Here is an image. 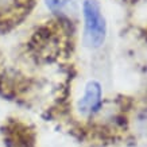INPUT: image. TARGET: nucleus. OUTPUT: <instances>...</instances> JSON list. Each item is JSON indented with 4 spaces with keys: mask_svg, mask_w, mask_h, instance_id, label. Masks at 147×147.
Returning <instances> with one entry per match:
<instances>
[{
    "mask_svg": "<svg viewBox=\"0 0 147 147\" xmlns=\"http://www.w3.org/2000/svg\"><path fill=\"white\" fill-rule=\"evenodd\" d=\"M82 13L85 20L84 43L90 49H97L104 43L107 35V24L101 8L96 0H85Z\"/></svg>",
    "mask_w": 147,
    "mask_h": 147,
    "instance_id": "1",
    "label": "nucleus"
},
{
    "mask_svg": "<svg viewBox=\"0 0 147 147\" xmlns=\"http://www.w3.org/2000/svg\"><path fill=\"white\" fill-rule=\"evenodd\" d=\"M101 105V85L97 81H89L85 86L84 96L77 104L78 112L82 116H90Z\"/></svg>",
    "mask_w": 147,
    "mask_h": 147,
    "instance_id": "2",
    "label": "nucleus"
},
{
    "mask_svg": "<svg viewBox=\"0 0 147 147\" xmlns=\"http://www.w3.org/2000/svg\"><path fill=\"white\" fill-rule=\"evenodd\" d=\"M20 3H23V0H0V13L9 12L11 9L16 8Z\"/></svg>",
    "mask_w": 147,
    "mask_h": 147,
    "instance_id": "3",
    "label": "nucleus"
},
{
    "mask_svg": "<svg viewBox=\"0 0 147 147\" xmlns=\"http://www.w3.org/2000/svg\"><path fill=\"white\" fill-rule=\"evenodd\" d=\"M63 3H65V0H46V5H47L51 11H54V12L58 11V9H61Z\"/></svg>",
    "mask_w": 147,
    "mask_h": 147,
    "instance_id": "4",
    "label": "nucleus"
}]
</instances>
